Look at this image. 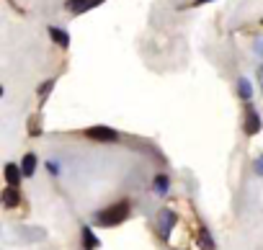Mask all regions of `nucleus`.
Returning a JSON list of instances; mask_svg holds the SVG:
<instances>
[{
	"mask_svg": "<svg viewBox=\"0 0 263 250\" xmlns=\"http://www.w3.org/2000/svg\"><path fill=\"white\" fill-rule=\"evenodd\" d=\"M47 168H49V173H57V163H54V160H49Z\"/></svg>",
	"mask_w": 263,
	"mask_h": 250,
	"instance_id": "16",
	"label": "nucleus"
},
{
	"mask_svg": "<svg viewBox=\"0 0 263 250\" xmlns=\"http://www.w3.org/2000/svg\"><path fill=\"white\" fill-rule=\"evenodd\" d=\"M52 88H54V80H47V83H44V85H39V95H42V98H44V95H47V93H49V90H52Z\"/></svg>",
	"mask_w": 263,
	"mask_h": 250,
	"instance_id": "14",
	"label": "nucleus"
},
{
	"mask_svg": "<svg viewBox=\"0 0 263 250\" xmlns=\"http://www.w3.org/2000/svg\"><path fill=\"white\" fill-rule=\"evenodd\" d=\"M101 242H98V237L93 235V229L90 227H83V247L85 250H96Z\"/></svg>",
	"mask_w": 263,
	"mask_h": 250,
	"instance_id": "8",
	"label": "nucleus"
},
{
	"mask_svg": "<svg viewBox=\"0 0 263 250\" xmlns=\"http://www.w3.org/2000/svg\"><path fill=\"white\" fill-rule=\"evenodd\" d=\"M199 247H201V250H214V240H212L209 232H201V235H199Z\"/></svg>",
	"mask_w": 263,
	"mask_h": 250,
	"instance_id": "13",
	"label": "nucleus"
},
{
	"mask_svg": "<svg viewBox=\"0 0 263 250\" xmlns=\"http://www.w3.org/2000/svg\"><path fill=\"white\" fill-rule=\"evenodd\" d=\"M168 188H171L168 176H158V178H155V194H158V196H165V194H168Z\"/></svg>",
	"mask_w": 263,
	"mask_h": 250,
	"instance_id": "12",
	"label": "nucleus"
},
{
	"mask_svg": "<svg viewBox=\"0 0 263 250\" xmlns=\"http://www.w3.org/2000/svg\"><path fill=\"white\" fill-rule=\"evenodd\" d=\"M101 0H67V11L72 13H83V11H90L93 6H98Z\"/></svg>",
	"mask_w": 263,
	"mask_h": 250,
	"instance_id": "6",
	"label": "nucleus"
},
{
	"mask_svg": "<svg viewBox=\"0 0 263 250\" xmlns=\"http://www.w3.org/2000/svg\"><path fill=\"white\" fill-rule=\"evenodd\" d=\"M21 170H24V176H34V170H36V155H26L24 158V163H21Z\"/></svg>",
	"mask_w": 263,
	"mask_h": 250,
	"instance_id": "10",
	"label": "nucleus"
},
{
	"mask_svg": "<svg viewBox=\"0 0 263 250\" xmlns=\"http://www.w3.org/2000/svg\"><path fill=\"white\" fill-rule=\"evenodd\" d=\"M258 80H260V88H263V67L258 70Z\"/></svg>",
	"mask_w": 263,
	"mask_h": 250,
	"instance_id": "17",
	"label": "nucleus"
},
{
	"mask_svg": "<svg viewBox=\"0 0 263 250\" xmlns=\"http://www.w3.org/2000/svg\"><path fill=\"white\" fill-rule=\"evenodd\" d=\"M176 222H178V217H176L173 209H160V211H158V229H160L163 237H171Z\"/></svg>",
	"mask_w": 263,
	"mask_h": 250,
	"instance_id": "3",
	"label": "nucleus"
},
{
	"mask_svg": "<svg viewBox=\"0 0 263 250\" xmlns=\"http://www.w3.org/2000/svg\"><path fill=\"white\" fill-rule=\"evenodd\" d=\"M3 204H6L8 209H16V206L21 204V194H18L13 186H8V188L3 191Z\"/></svg>",
	"mask_w": 263,
	"mask_h": 250,
	"instance_id": "7",
	"label": "nucleus"
},
{
	"mask_svg": "<svg viewBox=\"0 0 263 250\" xmlns=\"http://www.w3.org/2000/svg\"><path fill=\"white\" fill-rule=\"evenodd\" d=\"M21 176H24V170H21L16 163H8V165H6V181H8V186L18 188V183H21Z\"/></svg>",
	"mask_w": 263,
	"mask_h": 250,
	"instance_id": "5",
	"label": "nucleus"
},
{
	"mask_svg": "<svg viewBox=\"0 0 263 250\" xmlns=\"http://www.w3.org/2000/svg\"><path fill=\"white\" fill-rule=\"evenodd\" d=\"M85 137L93 140V142H101V145H111V142L119 140V134L108 127H90V129H85Z\"/></svg>",
	"mask_w": 263,
	"mask_h": 250,
	"instance_id": "2",
	"label": "nucleus"
},
{
	"mask_svg": "<svg viewBox=\"0 0 263 250\" xmlns=\"http://www.w3.org/2000/svg\"><path fill=\"white\" fill-rule=\"evenodd\" d=\"M49 36H52V39H54L60 47H67V44H70V36H67V31H60V29H54V26L49 29Z\"/></svg>",
	"mask_w": 263,
	"mask_h": 250,
	"instance_id": "11",
	"label": "nucleus"
},
{
	"mask_svg": "<svg viewBox=\"0 0 263 250\" xmlns=\"http://www.w3.org/2000/svg\"><path fill=\"white\" fill-rule=\"evenodd\" d=\"M237 93H240V98H242V101H250V95H253V88H250L248 78H240V80H237Z\"/></svg>",
	"mask_w": 263,
	"mask_h": 250,
	"instance_id": "9",
	"label": "nucleus"
},
{
	"mask_svg": "<svg viewBox=\"0 0 263 250\" xmlns=\"http://www.w3.org/2000/svg\"><path fill=\"white\" fill-rule=\"evenodd\" d=\"M255 173H258V176H263V155L255 160Z\"/></svg>",
	"mask_w": 263,
	"mask_h": 250,
	"instance_id": "15",
	"label": "nucleus"
},
{
	"mask_svg": "<svg viewBox=\"0 0 263 250\" xmlns=\"http://www.w3.org/2000/svg\"><path fill=\"white\" fill-rule=\"evenodd\" d=\"M126 217H129V201H116V204H111L108 209L98 211V214H96V222L103 224V227H116V224H121Z\"/></svg>",
	"mask_w": 263,
	"mask_h": 250,
	"instance_id": "1",
	"label": "nucleus"
},
{
	"mask_svg": "<svg viewBox=\"0 0 263 250\" xmlns=\"http://www.w3.org/2000/svg\"><path fill=\"white\" fill-rule=\"evenodd\" d=\"M260 132V116L253 106H248L245 111V134H258Z\"/></svg>",
	"mask_w": 263,
	"mask_h": 250,
	"instance_id": "4",
	"label": "nucleus"
},
{
	"mask_svg": "<svg viewBox=\"0 0 263 250\" xmlns=\"http://www.w3.org/2000/svg\"><path fill=\"white\" fill-rule=\"evenodd\" d=\"M199 3H206V0H199Z\"/></svg>",
	"mask_w": 263,
	"mask_h": 250,
	"instance_id": "18",
	"label": "nucleus"
}]
</instances>
